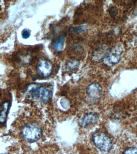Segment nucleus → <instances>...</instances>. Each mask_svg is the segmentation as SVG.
<instances>
[{
  "label": "nucleus",
  "mask_w": 137,
  "mask_h": 154,
  "mask_svg": "<svg viewBox=\"0 0 137 154\" xmlns=\"http://www.w3.org/2000/svg\"><path fill=\"white\" fill-rule=\"evenodd\" d=\"M21 35H22L23 38H25V39H27L30 37V33L29 30L25 29L22 31Z\"/></svg>",
  "instance_id": "13"
},
{
  "label": "nucleus",
  "mask_w": 137,
  "mask_h": 154,
  "mask_svg": "<svg viewBox=\"0 0 137 154\" xmlns=\"http://www.w3.org/2000/svg\"><path fill=\"white\" fill-rule=\"evenodd\" d=\"M92 140L95 146L101 151H109L112 147L111 140L102 132L95 133L92 136Z\"/></svg>",
  "instance_id": "3"
},
{
  "label": "nucleus",
  "mask_w": 137,
  "mask_h": 154,
  "mask_svg": "<svg viewBox=\"0 0 137 154\" xmlns=\"http://www.w3.org/2000/svg\"><path fill=\"white\" fill-rule=\"evenodd\" d=\"M98 116L96 113L91 112L80 118L79 120V124L81 127L85 128L91 124H94L97 122Z\"/></svg>",
  "instance_id": "7"
},
{
  "label": "nucleus",
  "mask_w": 137,
  "mask_h": 154,
  "mask_svg": "<svg viewBox=\"0 0 137 154\" xmlns=\"http://www.w3.org/2000/svg\"><path fill=\"white\" fill-rule=\"evenodd\" d=\"M64 41L65 36L62 35L53 43V48L58 51H61L63 49Z\"/></svg>",
  "instance_id": "10"
},
{
  "label": "nucleus",
  "mask_w": 137,
  "mask_h": 154,
  "mask_svg": "<svg viewBox=\"0 0 137 154\" xmlns=\"http://www.w3.org/2000/svg\"><path fill=\"white\" fill-rule=\"evenodd\" d=\"M123 154H137V148L136 147H129L125 150Z\"/></svg>",
  "instance_id": "12"
},
{
  "label": "nucleus",
  "mask_w": 137,
  "mask_h": 154,
  "mask_svg": "<svg viewBox=\"0 0 137 154\" xmlns=\"http://www.w3.org/2000/svg\"><path fill=\"white\" fill-rule=\"evenodd\" d=\"M41 126L37 122H31L23 126L20 130V134L25 141L34 143L40 139L42 135Z\"/></svg>",
  "instance_id": "2"
},
{
  "label": "nucleus",
  "mask_w": 137,
  "mask_h": 154,
  "mask_svg": "<svg viewBox=\"0 0 137 154\" xmlns=\"http://www.w3.org/2000/svg\"><path fill=\"white\" fill-rule=\"evenodd\" d=\"M61 104L62 107L64 108H67L68 106V101L66 100L62 99L61 100Z\"/></svg>",
  "instance_id": "15"
},
{
  "label": "nucleus",
  "mask_w": 137,
  "mask_h": 154,
  "mask_svg": "<svg viewBox=\"0 0 137 154\" xmlns=\"http://www.w3.org/2000/svg\"><path fill=\"white\" fill-rule=\"evenodd\" d=\"M11 100H3L1 107V116L0 122L1 125H5L6 123L7 118L9 114L11 106Z\"/></svg>",
  "instance_id": "6"
},
{
  "label": "nucleus",
  "mask_w": 137,
  "mask_h": 154,
  "mask_svg": "<svg viewBox=\"0 0 137 154\" xmlns=\"http://www.w3.org/2000/svg\"><path fill=\"white\" fill-rule=\"evenodd\" d=\"M105 63L107 65H114L118 63L121 60V56L117 53H113L104 58Z\"/></svg>",
  "instance_id": "8"
},
{
  "label": "nucleus",
  "mask_w": 137,
  "mask_h": 154,
  "mask_svg": "<svg viewBox=\"0 0 137 154\" xmlns=\"http://www.w3.org/2000/svg\"><path fill=\"white\" fill-rule=\"evenodd\" d=\"M26 91V95L29 99L36 100H39L44 103H47L52 96L51 89L41 84H31L27 87Z\"/></svg>",
  "instance_id": "1"
},
{
  "label": "nucleus",
  "mask_w": 137,
  "mask_h": 154,
  "mask_svg": "<svg viewBox=\"0 0 137 154\" xmlns=\"http://www.w3.org/2000/svg\"><path fill=\"white\" fill-rule=\"evenodd\" d=\"M109 14L111 16H115L118 13L117 8L115 7H112L109 9Z\"/></svg>",
  "instance_id": "14"
},
{
  "label": "nucleus",
  "mask_w": 137,
  "mask_h": 154,
  "mask_svg": "<svg viewBox=\"0 0 137 154\" xmlns=\"http://www.w3.org/2000/svg\"><path fill=\"white\" fill-rule=\"evenodd\" d=\"M86 92L90 98L98 99L101 96L102 88L98 83H92L88 86Z\"/></svg>",
  "instance_id": "5"
},
{
  "label": "nucleus",
  "mask_w": 137,
  "mask_h": 154,
  "mask_svg": "<svg viewBox=\"0 0 137 154\" xmlns=\"http://www.w3.org/2000/svg\"><path fill=\"white\" fill-rule=\"evenodd\" d=\"M53 65L51 61L45 58H41L37 66L38 74L42 78H48L51 75L53 71Z\"/></svg>",
  "instance_id": "4"
},
{
  "label": "nucleus",
  "mask_w": 137,
  "mask_h": 154,
  "mask_svg": "<svg viewBox=\"0 0 137 154\" xmlns=\"http://www.w3.org/2000/svg\"><path fill=\"white\" fill-rule=\"evenodd\" d=\"M86 29V25H82V26H76V27L74 28L73 31L74 33L79 34L85 31Z\"/></svg>",
  "instance_id": "11"
},
{
  "label": "nucleus",
  "mask_w": 137,
  "mask_h": 154,
  "mask_svg": "<svg viewBox=\"0 0 137 154\" xmlns=\"http://www.w3.org/2000/svg\"><path fill=\"white\" fill-rule=\"evenodd\" d=\"M80 64L79 60L75 58H71L66 64V68L68 70H73L77 69Z\"/></svg>",
  "instance_id": "9"
}]
</instances>
